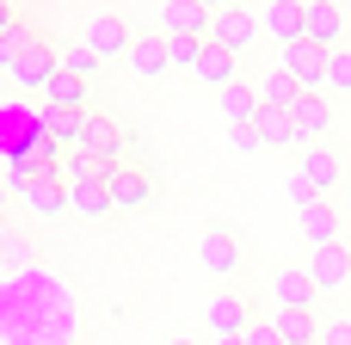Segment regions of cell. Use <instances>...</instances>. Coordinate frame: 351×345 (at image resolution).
I'll return each mask as SVG.
<instances>
[{
	"mask_svg": "<svg viewBox=\"0 0 351 345\" xmlns=\"http://www.w3.org/2000/svg\"><path fill=\"white\" fill-rule=\"evenodd\" d=\"M37 43H43V37H37V31H31V25H19V31H12V37H6V43H0V68H6V74H12V68H19V62H25V56H31V49H37Z\"/></svg>",
	"mask_w": 351,
	"mask_h": 345,
	"instance_id": "f1b7e54d",
	"label": "cell"
},
{
	"mask_svg": "<svg viewBox=\"0 0 351 345\" xmlns=\"http://www.w3.org/2000/svg\"><path fill=\"white\" fill-rule=\"evenodd\" d=\"M191 80H204V86H234L241 80V62L228 56V49H216V43H204V56H197V68H191Z\"/></svg>",
	"mask_w": 351,
	"mask_h": 345,
	"instance_id": "d6986e66",
	"label": "cell"
},
{
	"mask_svg": "<svg viewBox=\"0 0 351 345\" xmlns=\"http://www.w3.org/2000/svg\"><path fill=\"white\" fill-rule=\"evenodd\" d=\"M210 345H241V340H210Z\"/></svg>",
	"mask_w": 351,
	"mask_h": 345,
	"instance_id": "f35d334b",
	"label": "cell"
},
{
	"mask_svg": "<svg viewBox=\"0 0 351 345\" xmlns=\"http://www.w3.org/2000/svg\"><path fill=\"white\" fill-rule=\"evenodd\" d=\"M19 204H25L31 216H43V222H49V216H62V210H68V185H62V167H56V160H43V167H37V173L19 185Z\"/></svg>",
	"mask_w": 351,
	"mask_h": 345,
	"instance_id": "277c9868",
	"label": "cell"
},
{
	"mask_svg": "<svg viewBox=\"0 0 351 345\" xmlns=\"http://www.w3.org/2000/svg\"><path fill=\"white\" fill-rule=\"evenodd\" d=\"M327 99H351V49H333L327 56Z\"/></svg>",
	"mask_w": 351,
	"mask_h": 345,
	"instance_id": "83f0119b",
	"label": "cell"
},
{
	"mask_svg": "<svg viewBox=\"0 0 351 345\" xmlns=\"http://www.w3.org/2000/svg\"><path fill=\"white\" fill-rule=\"evenodd\" d=\"M321 345H351V315L327 321V327H321Z\"/></svg>",
	"mask_w": 351,
	"mask_h": 345,
	"instance_id": "d6a6232c",
	"label": "cell"
},
{
	"mask_svg": "<svg viewBox=\"0 0 351 345\" xmlns=\"http://www.w3.org/2000/svg\"><path fill=\"white\" fill-rule=\"evenodd\" d=\"M210 43L241 62V56L259 43V12H253V6H216V12H210Z\"/></svg>",
	"mask_w": 351,
	"mask_h": 345,
	"instance_id": "6da1fadb",
	"label": "cell"
},
{
	"mask_svg": "<svg viewBox=\"0 0 351 345\" xmlns=\"http://www.w3.org/2000/svg\"><path fill=\"white\" fill-rule=\"evenodd\" d=\"M31 259H37V247H31L25 235H0V265H6V272H25Z\"/></svg>",
	"mask_w": 351,
	"mask_h": 345,
	"instance_id": "f546056e",
	"label": "cell"
},
{
	"mask_svg": "<svg viewBox=\"0 0 351 345\" xmlns=\"http://www.w3.org/2000/svg\"><path fill=\"white\" fill-rule=\"evenodd\" d=\"M167 345H204V340H197V333H173Z\"/></svg>",
	"mask_w": 351,
	"mask_h": 345,
	"instance_id": "74e56055",
	"label": "cell"
},
{
	"mask_svg": "<svg viewBox=\"0 0 351 345\" xmlns=\"http://www.w3.org/2000/svg\"><path fill=\"white\" fill-rule=\"evenodd\" d=\"M80 43H86L99 62H111V56H130V43H136V25H130L123 12H93V19L80 25Z\"/></svg>",
	"mask_w": 351,
	"mask_h": 345,
	"instance_id": "7a4b0ae2",
	"label": "cell"
},
{
	"mask_svg": "<svg viewBox=\"0 0 351 345\" xmlns=\"http://www.w3.org/2000/svg\"><path fill=\"white\" fill-rule=\"evenodd\" d=\"M290 123H296V142H302V148H321V142L333 136L339 111H333V99H327V93H302V99L290 105Z\"/></svg>",
	"mask_w": 351,
	"mask_h": 345,
	"instance_id": "8992f818",
	"label": "cell"
},
{
	"mask_svg": "<svg viewBox=\"0 0 351 345\" xmlns=\"http://www.w3.org/2000/svg\"><path fill=\"white\" fill-rule=\"evenodd\" d=\"M315 278H308V265H278L271 272V315L278 309H315Z\"/></svg>",
	"mask_w": 351,
	"mask_h": 345,
	"instance_id": "4fadbf2b",
	"label": "cell"
},
{
	"mask_svg": "<svg viewBox=\"0 0 351 345\" xmlns=\"http://www.w3.org/2000/svg\"><path fill=\"white\" fill-rule=\"evenodd\" d=\"M302 265H308V278H315V290H321V296H333V290H346V284H351V247H346V241H339V247L308 253Z\"/></svg>",
	"mask_w": 351,
	"mask_h": 345,
	"instance_id": "5bb4252c",
	"label": "cell"
},
{
	"mask_svg": "<svg viewBox=\"0 0 351 345\" xmlns=\"http://www.w3.org/2000/svg\"><path fill=\"white\" fill-rule=\"evenodd\" d=\"M339 37H346V6H333V0H308V43L339 49Z\"/></svg>",
	"mask_w": 351,
	"mask_h": 345,
	"instance_id": "e0dca14e",
	"label": "cell"
},
{
	"mask_svg": "<svg viewBox=\"0 0 351 345\" xmlns=\"http://www.w3.org/2000/svg\"><path fill=\"white\" fill-rule=\"evenodd\" d=\"M197 259H204V272H210V278H234L247 253H241V235H234V228H204Z\"/></svg>",
	"mask_w": 351,
	"mask_h": 345,
	"instance_id": "7c38bea8",
	"label": "cell"
},
{
	"mask_svg": "<svg viewBox=\"0 0 351 345\" xmlns=\"http://www.w3.org/2000/svg\"><path fill=\"white\" fill-rule=\"evenodd\" d=\"M271 327H278V340L284 345H321V321H315V309H278V315H265Z\"/></svg>",
	"mask_w": 351,
	"mask_h": 345,
	"instance_id": "ac0fdd59",
	"label": "cell"
},
{
	"mask_svg": "<svg viewBox=\"0 0 351 345\" xmlns=\"http://www.w3.org/2000/svg\"><path fill=\"white\" fill-rule=\"evenodd\" d=\"M105 191H111V210H142V204H154V179H148V167H136V160H117V173L105 179Z\"/></svg>",
	"mask_w": 351,
	"mask_h": 345,
	"instance_id": "8fae6325",
	"label": "cell"
},
{
	"mask_svg": "<svg viewBox=\"0 0 351 345\" xmlns=\"http://www.w3.org/2000/svg\"><path fill=\"white\" fill-rule=\"evenodd\" d=\"M204 43H210V37H179V43H173V68H185V74H191V68H197V56H204Z\"/></svg>",
	"mask_w": 351,
	"mask_h": 345,
	"instance_id": "4dcf8cb0",
	"label": "cell"
},
{
	"mask_svg": "<svg viewBox=\"0 0 351 345\" xmlns=\"http://www.w3.org/2000/svg\"><path fill=\"white\" fill-rule=\"evenodd\" d=\"M234 148H241V154H259V130L241 123V130H234Z\"/></svg>",
	"mask_w": 351,
	"mask_h": 345,
	"instance_id": "836d02e7",
	"label": "cell"
},
{
	"mask_svg": "<svg viewBox=\"0 0 351 345\" xmlns=\"http://www.w3.org/2000/svg\"><path fill=\"white\" fill-rule=\"evenodd\" d=\"M296 228H302L308 253H321V247H339V241H346V222H339V204H327V198L302 204V210H296Z\"/></svg>",
	"mask_w": 351,
	"mask_h": 345,
	"instance_id": "52a82bcc",
	"label": "cell"
},
{
	"mask_svg": "<svg viewBox=\"0 0 351 345\" xmlns=\"http://www.w3.org/2000/svg\"><path fill=\"white\" fill-rule=\"evenodd\" d=\"M43 99H49V111H86V80H74V74L56 68V80L43 86Z\"/></svg>",
	"mask_w": 351,
	"mask_h": 345,
	"instance_id": "d4e9b609",
	"label": "cell"
},
{
	"mask_svg": "<svg viewBox=\"0 0 351 345\" xmlns=\"http://www.w3.org/2000/svg\"><path fill=\"white\" fill-rule=\"evenodd\" d=\"M123 68H130L136 80H160V74H173V43H167L160 31H136V43H130Z\"/></svg>",
	"mask_w": 351,
	"mask_h": 345,
	"instance_id": "9c48e42d",
	"label": "cell"
},
{
	"mask_svg": "<svg viewBox=\"0 0 351 345\" xmlns=\"http://www.w3.org/2000/svg\"><path fill=\"white\" fill-rule=\"evenodd\" d=\"M56 68H62V74H74V80H93L105 62H99L86 43H62V49H56Z\"/></svg>",
	"mask_w": 351,
	"mask_h": 345,
	"instance_id": "484cf974",
	"label": "cell"
},
{
	"mask_svg": "<svg viewBox=\"0 0 351 345\" xmlns=\"http://www.w3.org/2000/svg\"><path fill=\"white\" fill-rule=\"evenodd\" d=\"M259 31H271L278 49H284V43H302V37H308V6H302V0H271V6L259 12Z\"/></svg>",
	"mask_w": 351,
	"mask_h": 345,
	"instance_id": "2e32d148",
	"label": "cell"
},
{
	"mask_svg": "<svg viewBox=\"0 0 351 345\" xmlns=\"http://www.w3.org/2000/svg\"><path fill=\"white\" fill-rule=\"evenodd\" d=\"M339 222H346V228H351V185H346V191H339Z\"/></svg>",
	"mask_w": 351,
	"mask_h": 345,
	"instance_id": "d590c367",
	"label": "cell"
},
{
	"mask_svg": "<svg viewBox=\"0 0 351 345\" xmlns=\"http://www.w3.org/2000/svg\"><path fill=\"white\" fill-rule=\"evenodd\" d=\"M56 167H62V185H68V191H74V185H105V179L117 173V160H93V154H80V148L62 154Z\"/></svg>",
	"mask_w": 351,
	"mask_h": 345,
	"instance_id": "ffe728a7",
	"label": "cell"
},
{
	"mask_svg": "<svg viewBox=\"0 0 351 345\" xmlns=\"http://www.w3.org/2000/svg\"><path fill=\"white\" fill-rule=\"evenodd\" d=\"M216 99H222V117H228V123H234V130H241V123H253V117H259V93H253V80H234V86H222V93H216Z\"/></svg>",
	"mask_w": 351,
	"mask_h": 345,
	"instance_id": "603a6c76",
	"label": "cell"
},
{
	"mask_svg": "<svg viewBox=\"0 0 351 345\" xmlns=\"http://www.w3.org/2000/svg\"><path fill=\"white\" fill-rule=\"evenodd\" d=\"M327 56H333V49H321V43L302 37V43H284V49H278V68H284L302 93H321V86H327Z\"/></svg>",
	"mask_w": 351,
	"mask_h": 345,
	"instance_id": "5b68a950",
	"label": "cell"
},
{
	"mask_svg": "<svg viewBox=\"0 0 351 345\" xmlns=\"http://www.w3.org/2000/svg\"><path fill=\"white\" fill-rule=\"evenodd\" d=\"M253 321H259V309H253L241 290H216V296H210V340H241Z\"/></svg>",
	"mask_w": 351,
	"mask_h": 345,
	"instance_id": "ba28073f",
	"label": "cell"
},
{
	"mask_svg": "<svg viewBox=\"0 0 351 345\" xmlns=\"http://www.w3.org/2000/svg\"><path fill=\"white\" fill-rule=\"evenodd\" d=\"M12 80H19V86H49V80H56V49H49V43H37V49L12 68Z\"/></svg>",
	"mask_w": 351,
	"mask_h": 345,
	"instance_id": "cb8c5ba5",
	"label": "cell"
},
{
	"mask_svg": "<svg viewBox=\"0 0 351 345\" xmlns=\"http://www.w3.org/2000/svg\"><path fill=\"white\" fill-rule=\"evenodd\" d=\"M253 130H259V142H265V148H302V142H296V123H290V111H278V105H259Z\"/></svg>",
	"mask_w": 351,
	"mask_h": 345,
	"instance_id": "44dd1931",
	"label": "cell"
},
{
	"mask_svg": "<svg viewBox=\"0 0 351 345\" xmlns=\"http://www.w3.org/2000/svg\"><path fill=\"white\" fill-rule=\"evenodd\" d=\"M253 93H259V105H278V111H290V105L302 99V86H296L284 68H265V74L253 80Z\"/></svg>",
	"mask_w": 351,
	"mask_h": 345,
	"instance_id": "7402d4cb",
	"label": "cell"
},
{
	"mask_svg": "<svg viewBox=\"0 0 351 345\" xmlns=\"http://www.w3.org/2000/svg\"><path fill=\"white\" fill-rule=\"evenodd\" d=\"M210 12H216V6L173 0V6H160V37H167V43H179V37H210Z\"/></svg>",
	"mask_w": 351,
	"mask_h": 345,
	"instance_id": "9a60e30c",
	"label": "cell"
},
{
	"mask_svg": "<svg viewBox=\"0 0 351 345\" xmlns=\"http://www.w3.org/2000/svg\"><path fill=\"white\" fill-rule=\"evenodd\" d=\"M296 179H302L315 198H339V191H346V160H339L327 142H321V148H302V154H296Z\"/></svg>",
	"mask_w": 351,
	"mask_h": 345,
	"instance_id": "3957f363",
	"label": "cell"
},
{
	"mask_svg": "<svg viewBox=\"0 0 351 345\" xmlns=\"http://www.w3.org/2000/svg\"><path fill=\"white\" fill-rule=\"evenodd\" d=\"M68 210L86 216V222H99V216H111V191H105V185H74V191H68Z\"/></svg>",
	"mask_w": 351,
	"mask_h": 345,
	"instance_id": "4316f807",
	"label": "cell"
},
{
	"mask_svg": "<svg viewBox=\"0 0 351 345\" xmlns=\"http://www.w3.org/2000/svg\"><path fill=\"white\" fill-rule=\"evenodd\" d=\"M6 210H12V191H6V179H0V222H6Z\"/></svg>",
	"mask_w": 351,
	"mask_h": 345,
	"instance_id": "8d00e7d4",
	"label": "cell"
},
{
	"mask_svg": "<svg viewBox=\"0 0 351 345\" xmlns=\"http://www.w3.org/2000/svg\"><path fill=\"white\" fill-rule=\"evenodd\" d=\"M19 25H25V19H19V12H12V6H6V0H0V43H6V37H12V31H19Z\"/></svg>",
	"mask_w": 351,
	"mask_h": 345,
	"instance_id": "e575fe53",
	"label": "cell"
},
{
	"mask_svg": "<svg viewBox=\"0 0 351 345\" xmlns=\"http://www.w3.org/2000/svg\"><path fill=\"white\" fill-rule=\"evenodd\" d=\"M241 345H284V340H278V327H271V321H253V327L241 333Z\"/></svg>",
	"mask_w": 351,
	"mask_h": 345,
	"instance_id": "1f68e13d",
	"label": "cell"
},
{
	"mask_svg": "<svg viewBox=\"0 0 351 345\" xmlns=\"http://www.w3.org/2000/svg\"><path fill=\"white\" fill-rule=\"evenodd\" d=\"M123 142H130V130H123L117 117H105V111H93V105H86L80 154H93V160H123Z\"/></svg>",
	"mask_w": 351,
	"mask_h": 345,
	"instance_id": "30bf717a",
	"label": "cell"
}]
</instances>
